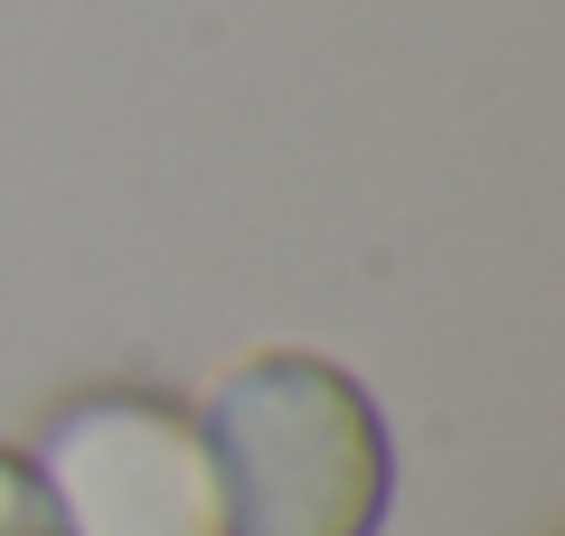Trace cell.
Masks as SVG:
<instances>
[{
	"mask_svg": "<svg viewBox=\"0 0 565 536\" xmlns=\"http://www.w3.org/2000/svg\"><path fill=\"white\" fill-rule=\"evenodd\" d=\"M226 536H377L396 499L386 415L340 357L255 349L199 405Z\"/></svg>",
	"mask_w": 565,
	"mask_h": 536,
	"instance_id": "6da1fadb",
	"label": "cell"
},
{
	"mask_svg": "<svg viewBox=\"0 0 565 536\" xmlns=\"http://www.w3.org/2000/svg\"><path fill=\"white\" fill-rule=\"evenodd\" d=\"M57 536H226V490L180 396L85 386L39 424L29 452Z\"/></svg>",
	"mask_w": 565,
	"mask_h": 536,
	"instance_id": "7a4b0ae2",
	"label": "cell"
},
{
	"mask_svg": "<svg viewBox=\"0 0 565 536\" xmlns=\"http://www.w3.org/2000/svg\"><path fill=\"white\" fill-rule=\"evenodd\" d=\"M0 536H57L39 471H29V452H10V442H0Z\"/></svg>",
	"mask_w": 565,
	"mask_h": 536,
	"instance_id": "3957f363",
	"label": "cell"
}]
</instances>
